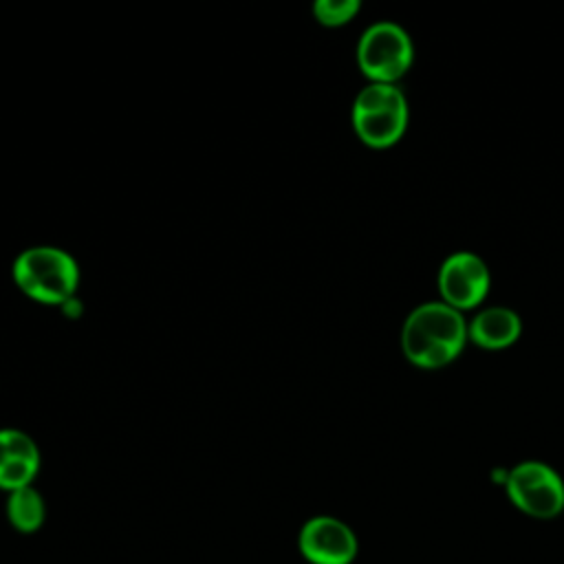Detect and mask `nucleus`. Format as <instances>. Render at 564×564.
I'll list each match as a JSON object with an SVG mask.
<instances>
[{
  "label": "nucleus",
  "mask_w": 564,
  "mask_h": 564,
  "mask_svg": "<svg viewBox=\"0 0 564 564\" xmlns=\"http://www.w3.org/2000/svg\"><path fill=\"white\" fill-rule=\"evenodd\" d=\"M467 341V324L460 311L445 302L416 306L401 328L403 355L419 368H441L454 361Z\"/></svg>",
  "instance_id": "f257e3e1"
},
{
  "label": "nucleus",
  "mask_w": 564,
  "mask_h": 564,
  "mask_svg": "<svg viewBox=\"0 0 564 564\" xmlns=\"http://www.w3.org/2000/svg\"><path fill=\"white\" fill-rule=\"evenodd\" d=\"M13 280L26 297L48 306H64L75 297L79 267L64 249L40 245L24 249L15 258Z\"/></svg>",
  "instance_id": "f03ea898"
},
{
  "label": "nucleus",
  "mask_w": 564,
  "mask_h": 564,
  "mask_svg": "<svg viewBox=\"0 0 564 564\" xmlns=\"http://www.w3.org/2000/svg\"><path fill=\"white\" fill-rule=\"evenodd\" d=\"M408 126V101L397 84L370 82L352 101V128L370 148L397 143Z\"/></svg>",
  "instance_id": "7ed1b4c3"
},
{
  "label": "nucleus",
  "mask_w": 564,
  "mask_h": 564,
  "mask_svg": "<svg viewBox=\"0 0 564 564\" xmlns=\"http://www.w3.org/2000/svg\"><path fill=\"white\" fill-rule=\"evenodd\" d=\"M502 485L511 505L529 518L551 520L564 511V480L546 463H518L507 471Z\"/></svg>",
  "instance_id": "20e7f679"
},
{
  "label": "nucleus",
  "mask_w": 564,
  "mask_h": 564,
  "mask_svg": "<svg viewBox=\"0 0 564 564\" xmlns=\"http://www.w3.org/2000/svg\"><path fill=\"white\" fill-rule=\"evenodd\" d=\"M410 35L394 22L370 24L357 44V64L361 73L377 84H394L412 64Z\"/></svg>",
  "instance_id": "39448f33"
},
{
  "label": "nucleus",
  "mask_w": 564,
  "mask_h": 564,
  "mask_svg": "<svg viewBox=\"0 0 564 564\" xmlns=\"http://www.w3.org/2000/svg\"><path fill=\"white\" fill-rule=\"evenodd\" d=\"M297 551L308 564H352L359 553V540L350 524L322 513L300 527Z\"/></svg>",
  "instance_id": "423d86ee"
},
{
  "label": "nucleus",
  "mask_w": 564,
  "mask_h": 564,
  "mask_svg": "<svg viewBox=\"0 0 564 564\" xmlns=\"http://www.w3.org/2000/svg\"><path fill=\"white\" fill-rule=\"evenodd\" d=\"M438 291L452 308H474L489 291V269L476 253L456 251L441 264Z\"/></svg>",
  "instance_id": "0eeeda50"
},
{
  "label": "nucleus",
  "mask_w": 564,
  "mask_h": 564,
  "mask_svg": "<svg viewBox=\"0 0 564 564\" xmlns=\"http://www.w3.org/2000/svg\"><path fill=\"white\" fill-rule=\"evenodd\" d=\"M40 471V449L35 441L15 427L0 430V489L15 491L33 485Z\"/></svg>",
  "instance_id": "6e6552de"
},
{
  "label": "nucleus",
  "mask_w": 564,
  "mask_h": 564,
  "mask_svg": "<svg viewBox=\"0 0 564 564\" xmlns=\"http://www.w3.org/2000/svg\"><path fill=\"white\" fill-rule=\"evenodd\" d=\"M520 317L511 308L491 306L476 313V317L467 324V337L480 348L500 350L520 337Z\"/></svg>",
  "instance_id": "1a4fd4ad"
},
{
  "label": "nucleus",
  "mask_w": 564,
  "mask_h": 564,
  "mask_svg": "<svg viewBox=\"0 0 564 564\" xmlns=\"http://www.w3.org/2000/svg\"><path fill=\"white\" fill-rule=\"evenodd\" d=\"M7 520L20 533H35L42 529L46 520V502L44 496L33 487H22L7 494Z\"/></svg>",
  "instance_id": "9d476101"
},
{
  "label": "nucleus",
  "mask_w": 564,
  "mask_h": 564,
  "mask_svg": "<svg viewBox=\"0 0 564 564\" xmlns=\"http://www.w3.org/2000/svg\"><path fill=\"white\" fill-rule=\"evenodd\" d=\"M359 11L357 0H317L313 4V15L324 26H341L350 22Z\"/></svg>",
  "instance_id": "9b49d317"
}]
</instances>
